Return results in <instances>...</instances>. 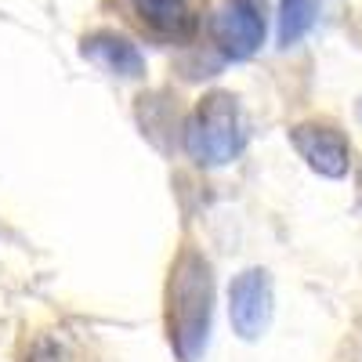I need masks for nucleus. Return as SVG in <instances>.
<instances>
[{
  "instance_id": "4",
  "label": "nucleus",
  "mask_w": 362,
  "mask_h": 362,
  "mask_svg": "<svg viewBox=\"0 0 362 362\" xmlns=\"http://www.w3.org/2000/svg\"><path fill=\"white\" fill-rule=\"evenodd\" d=\"M272 305H276V293H272V276L264 268H247L232 279V286H228V315H232L235 334L243 341H257L268 329Z\"/></svg>"
},
{
  "instance_id": "2",
  "label": "nucleus",
  "mask_w": 362,
  "mask_h": 362,
  "mask_svg": "<svg viewBox=\"0 0 362 362\" xmlns=\"http://www.w3.org/2000/svg\"><path fill=\"white\" fill-rule=\"evenodd\" d=\"M250 141L247 109L232 90H210L185 124V148L203 167L232 163Z\"/></svg>"
},
{
  "instance_id": "6",
  "label": "nucleus",
  "mask_w": 362,
  "mask_h": 362,
  "mask_svg": "<svg viewBox=\"0 0 362 362\" xmlns=\"http://www.w3.org/2000/svg\"><path fill=\"white\" fill-rule=\"evenodd\" d=\"M127 4L148 33L174 44H189L199 33L206 11V0H127Z\"/></svg>"
},
{
  "instance_id": "10",
  "label": "nucleus",
  "mask_w": 362,
  "mask_h": 362,
  "mask_svg": "<svg viewBox=\"0 0 362 362\" xmlns=\"http://www.w3.org/2000/svg\"><path fill=\"white\" fill-rule=\"evenodd\" d=\"M358 192H362V167H358Z\"/></svg>"
},
{
  "instance_id": "9",
  "label": "nucleus",
  "mask_w": 362,
  "mask_h": 362,
  "mask_svg": "<svg viewBox=\"0 0 362 362\" xmlns=\"http://www.w3.org/2000/svg\"><path fill=\"white\" fill-rule=\"evenodd\" d=\"M315 22V0H279V47H293Z\"/></svg>"
},
{
  "instance_id": "8",
  "label": "nucleus",
  "mask_w": 362,
  "mask_h": 362,
  "mask_svg": "<svg viewBox=\"0 0 362 362\" xmlns=\"http://www.w3.org/2000/svg\"><path fill=\"white\" fill-rule=\"evenodd\" d=\"M25 362H98V355L73 329H47L29 344Z\"/></svg>"
},
{
  "instance_id": "5",
  "label": "nucleus",
  "mask_w": 362,
  "mask_h": 362,
  "mask_svg": "<svg viewBox=\"0 0 362 362\" xmlns=\"http://www.w3.org/2000/svg\"><path fill=\"white\" fill-rule=\"evenodd\" d=\"M290 141L305 163L322 174V177H344L351 167V148L348 138L334 127V124H322V119H305L290 131Z\"/></svg>"
},
{
  "instance_id": "7",
  "label": "nucleus",
  "mask_w": 362,
  "mask_h": 362,
  "mask_svg": "<svg viewBox=\"0 0 362 362\" xmlns=\"http://www.w3.org/2000/svg\"><path fill=\"white\" fill-rule=\"evenodd\" d=\"M80 51L95 66H102V69H109L116 76H141V69H145L141 51L127 37H119V33H90L80 44Z\"/></svg>"
},
{
  "instance_id": "1",
  "label": "nucleus",
  "mask_w": 362,
  "mask_h": 362,
  "mask_svg": "<svg viewBox=\"0 0 362 362\" xmlns=\"http://www.w3.org/2000/svg\"><path fill=\"white\" fill-rule=\"evenodd\" d=\"M167 337L181 362H199L214 322V272L196 247H185L167 276Z\"/></svg>"
},
{
  "instance_id": "3",
  "label": "nucleus",
  "mask_w": 362,
  "mask_h": 362,
  "mask_svg": "<svg viewBox=\"0 0 362 362\" xmlns=\"http://www.w3.org/2000/svg\"><path fill=\"white\" fill-rule=\"evenodd\" d=\"M210 33H214L218 51L232 62L257 54L268 33L264 0H221V8L210 18Z\"/></svg>"
}]
</instances>
